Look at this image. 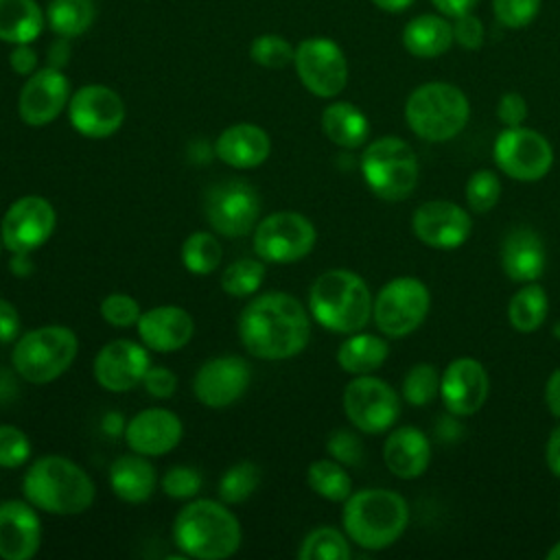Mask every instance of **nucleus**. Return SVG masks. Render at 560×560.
<instances>
[{"label":"nucleus","instance_id":"1","mask_svg":"<svg viewBox=\"0 0 560 560\" xmlns=\"http://www.w3.org/2000/svg\"><path fill=\"white\" fill-rule=\"evenodd\" d=\"M304 304L284 291H269L241 311L238 337L249 354L262 361H284L300 354L311 339Z\"/></svg>","mask_w":560,"mask_h":560},{"label":"nucleus","instance_id":"2","mask_svg":"<svg viewBox=\"0 0 560 560\" xmlns=\"http://www.w3.org/2000/svg\"><path fill=\"white\" fill-rule=\"evenodd\" d=\"M22 494L37 510L55 516H74L92 508L94 481L63 455L37 457L22 477Z\"/></svg>","mask_w":560,"mask_h":560},{"label":"nucleus","instance_id":"3","mask_svg":"<svg viewBox=\"0 0 560 560\" xmlns=\"http://www.w3.org/2000/svg\"><path fill=\"white\" fill-rule=\"evenodd\" d=\"M241 523L223 501L195 499L173 521V540L182 556L223 560L241 547Z\"/></svg>","mask_w":560,"mask_h":560},{"label":"nucleus","instance_id":"4","mask_svg":"<svg viewBox=\"0 0 560 560\" xmlns=\"http://www.w3.org/2000/svg\"><path fill=\"white\" fill-rule=\"evenodd\" d=\"M372 293L365 280L348 269H328L308 291V313L330 332H359L372 317Z\"/></svg>","mask_w":560,"mask_h":560},{"label":"nucleus","instance_id":"5","mask_svg":"<svg viewBox=\"0 0 560 560\" xmlns=\"http://www.w3.org/2000/svg\"><path fill=\"white\" fill-rule=\"evenodd\" d=\"M341 521L352 542L378 551L402 536L409 523V505L394 490L365 488L343 501Z\"/></svg>","mask_w":560,"mask_h":560},{"label":"nucleus","instance_id":"6","mask_svg":"<svg viewBox=\"0 0 560 560\" xmlns=\"http://www.w3.org/2000/svg\"><path fill=\"white\" fill-rule=\"evenodd\" d=\"M405 118L418 138L446 142L466 127L470 118V103L457 85L429 81L407 96Z\"/></svg>","mask_w":560,"mask_h":560},{"label":"nucleus","instance_id":"7","mask_svg":"<svg viewBox=\"0 0 560 560\" xmlns=\"http://www.w3.org/2000/svg\"><path fill=\"white\" fill-rule=\"evenodd\" d=\"M79 339L72 328L48 324L31 328L15 339L11 350L13 370L31 385H46L59 378L77 359Z\"/></svg>","mask_w":560,"mask_h":560},{"label":"nucleus","instance_id":"8","mask_svg":"<svg viewBox=\"0 0 560 560\" xmlns=\"http://www.w3.org/2000/svg\"><path fill=\"white\" fill-rule=\"evenodd\" d=\"M361 173L368 188L385 201L407 199L418 184V158L398 136L370 142L361 155Z\"/></svg>","mask_w":560,"mask_h":560},{"label":"nucleus","instance_id":"9","mask_svg":"<svg viewBox=\"0 0 560 560\" xmlns=\"http://www.w3.org/2000/svg\"><path fill=\"white\" fill-rule=\"evenodd\" d=\"M431 304L429 289L413 276H398L389 280L372 304V317L376 328L385 337H407L427 317Z\"/></svg>","mask_w":560,"mask_h":560},{"label":"nucleus","instance_id":"10","mask_svg":"<svg viewBox=\"0 0 560 560\" xmlns=\"http://www.w3.org/2000/svg\"><path fill=\"white\" fill-rule=\"evenodd\" d=\"M317 232L311 219L293 210L271 212L254 228V252L271 265H289L308 256L315 247Z\"/></svg>","mask_w":560,"mask_h":560},{"label":"nucleus","instance_id":"11","mask_svg":"<svg viewBox=\"0 0 560 560\" xmlns=\"http://www.w3.org/2000/svg\"><path fill=\"white\" fill-rule=\"evenodd\" d=\"M293 66L300 83L319 98L341 94L348 83V61L341 46L328 37H308L295 46Z\"/></svg>","mask_w":560,"mask_h":560},{"label":"nucleus","instance_id":"12","mask_svg":"<svg viewBox=\"0 0 560 560\" xmlns=\"http://www.w3.org/2000/svg\"><path fill=\"white\" fill-rule=\"evenodd\" d=\"M203 212L210 228L228 238L249 234L260 214V199L247 182L228 179L208 188Z\"/></svg>","mask_w":560,"mask_h":560},{"label":"nucleus","instance_id":"13","mask_svg":"<svg viewBox=\"0 0 560 560\" xmlns=\"http://www.w3.org/2000/svg\"><path fill=\"white\" fill-rule=\"evenodd\" d=\"M343 411L359 431L383 433L398 420L400 398L389 383L359 374L343 389Z\"/></svg>","mask_w":560,"mask_h":560},{"label":"nucleus","instance_id":"14","mask_svg":"<svg viewBox=\"0 0 560 560\" xmlns=\"http://www.w3.org/2000/svg\"><path fill=\"white\" fill-rule=\"evenodd\" d=\"M497 166L516 182L542 179L553 162L549 140L527 127H505L494 140Z\"/></svg>","mask_w":560,"mask_h":560},{"label":"nucleus","instance_id":"15","mask_svg":"<svg viewBox=\"0 0 560 560\" xmlns=\"http://www.w3.org/2000/svg\"><path fill=\"white\" fill-rule=\"evenodd\" d=\"M68 118L77 133L103 140L114 136L125 122V103L112 88L88 83L72 92L68 101Z\"/></svg>","mask_w":560,"mask_h":560},{"label":"nucleus","instance_id":"16","mask_svg":"<svg viewBox=\"0 0 560 560\" xmlns=\"http://www.w3.org/2000/svg\"><path fill=\"white\" fill-rule=\"evenodd\" d=\"M55 225L57 212L52 203L39 195H24L7 208L0 223V234L11 254H31L52 236Z\"/></svg>","mask_w":560,"mask_h":560},{"label":"nucleus","instance_id":"17","mask_svg":"<svg viewBox=\"0 0 560 560\" xmlns=\"http://www.w3.org/2000/svg\"><path fill=\"white\" fill-rule=\"evenodd\" d=\"M70 96V81L59 68H37L20 90V120L28 127H46L68 107Z\"/></svg>","mask_w":560,"mask_h":560},{"label":"nucleus","instance_id":"18","mask_svg":"<svg viewBox=\"0 0 560 560\" xmlns=\"http://www.w3.org/2000/svg\"><path fill=\"white\" fill-rule=\"evenodd\" d=\"M252 368L243 357L223 354L206 361L195 378L192 392L197 400L210 409H223L234 405L249 387Z\"/></svg>","mask_w":560,"mask_h":560},{"label":"nucleus","instance_id":"19","mask_svg":"<svg viewBox=\"0 0 560 560\" xmlns=\"http://www.w3.org/2000/svg\"><path fill=\"white\" fill-rule=\"evenodd\" d=\"M149 368L151 357L144 343L131 339H114L98 350L92 372L103 389L122 394L140 385Z\"/></svg>","mask_w":560,"mask_h":560},{"label":"nucleus","instance_id":"20","mask_svg":"<svg viewBox=\"0 0 560 560\" xmlns=\"http://www.w3.org/2000/svg\"><path fill=\"white\" fill-rule=\"evenodd\" d=\"M411 230L418 241L433 249H455L472 232L470 214L453 201H424L411 217Z\"/></svg>","mask_w":560,"mask_h":560},{"label":"nucleus","instance_id":"21","mask_svg":"<svg viewBox=\"0 0 560 560\" xmlns=\"http://www.w3.org/2000/svg\"><path fill=\"white\" fill-rule=\"evenodd\" d=\"M490 394L486 368L470 357L455 359L446 365L440 381V396L453 416L477 413Z\"/></svg>","mask_w":560,"mask_h":560},{"label":"nucleus","instance_id":"22","mask_svg":"<svg viewBox=\"0 0 560 560\" xmlns=\"http://www.w3.org/2000/svg\"><path fill=\"white\" fill-rule=\"evenodd\" d=\"M184 435L179 416L164 407H149L136 413L125 427V442L131 453L160 457L173 451Z\"/></svg>","mask_w":560,"mask_h":560},{"label":"nucleus","instance_id":"23","mask_svg":"<svg viewBox=\"0 0 560 560\" xmlns=\"http://www.w3.org/2000/svg\"><path fill=\"white\" fill-rule=\"evenodd\" d=\"M42 545V521L28 501L7 499L0 503V558L31 560Z\"/></svg>","mask_w":560,"mask_h":560},{"label":"nucleus","instance_id":"24","mask_svg":"<svg viewBox=\"0 0 560 560\" xmlns=\"http://www.w3.org/2000/svg\"><path fill=\"white\" fill-rule=\"evenodd\" d=\"M140 341L155 352H177L182 350L192 332H195V322L190 313L182 306L175 304H164V306H153L144 311L136 324Z\"/></svg>","mask_w":560,"mask_h":560},{"label":"nucleus","instance_id":"25","mask_svg":"<svg viewBox=\"0 0 560 560\" xmlns=\"http://www.w3.org/2000/svg\"><path fill=\"white\" fill-rule=\"evenodd\" d=\"M217 158L238 171L260 166L271 153L269 133L254 122H234L225 127L214 142Z\"/></svg>","mask_w":560,"mask_h":560},{"label":"nucleus","instance_id":"26","mask_svg":"<svg viewBox=\"0 0 560 560\" xmlns=\"http://www.w3.org/2000/svg\"><path fill=\"white\" fill-rule=\"evenodd\" d=\"M547 262L545 243L532 228H514L501 243V269L514 282H534Z\"/></svg>","mask_w":560,"mask_h":560},{"label":"nucleus","instance_id":"27","mask_svg":"<svg viewBox=\"0 0 560 560\" xmlns=\"http://www.w3.org/2000/svg\"><path fill=\"white\" fill-rule=\"evenodd\" d=\"M383 462L392 475L416 479L431 462V444L420 429L400 427L387 435L383 444Z\"/></svg>","mask_w":560,"mask_h":560},{"label":"nucleus","instance_id":"28","mask_svg":"<svg viewBox=\"0 0 560 560\" xmlns=\"http://www.w3.org/2000/svg\"><path fill=\"white\" fill-rule=\"evenodd\" d=\"M155 483L158 475L147 455H120L109 466V488L125 503L149 501L155 490Z\"/></svg>","mask_w":560,"mask_h":560},{"label":"nucleus","instance_id":"29","mask_svg":"<svg viewBox=\"0 0 560 560\" xmlns=\"http://www.w3.org/2000/svg\"><path fill=\"white\" fill-rule=\"evenodd\" d=\"M453 44V22H448L442 13H420L411 18L402 28L405 50L420 59L440 57Z\"/></svg>","mask_w":560,"mask_h":560},{"label":"nucleus","instance_id":"30","mask_svg":"<svg viewBox=\"0 0 560 560\" xmlns=\"http://www.w3.org/2000/svg\"><path fill=\"white\" fill-rule=\"evenodd\" d=\"M324 136L341 149H359L370 136L368 116L348 101H335L322 112Z\"/></svg>","mask_w":560,"mask_h":560},{"label":"nucleus","instance_id":"31","mask_svg":"<svg viewBox=\"0 0 560 560\" xmlns=\"http://www.w3.org/2000/svg\"><path fill=\"white\" fill-rule=\"evenodd\" d=\"M46 13L35 0H0V42L31 44L42 35Z\"/></svg>","mask_w":560,"mask_h":560},{"label":"nucleus","instance_id":"32","mask_svg":"<svg viewBox=\"0 0 560 560\" xmlns=\"http://www.w3.org/2000/svg\"><path fill=\"white\" fill-rule=\"evenodd\" d=\"M389 354V346L378 335L368 332H352L341 346L337 348V363L348 374H372L378 370Z\"/></svg>","mask_w":560,"mask_h":560},{"label":"nucleus","instance_id":"33","mask_svg":"<svg viewBox=\"0 0 560 560\" xmlns=\"http://www.w3.org/2000/svg\"><path fill=\"white\" fill-rule=\"evenodd\" d=\"M44 13L46 24L57 37L72 39L83 35L92 26L96 18V7L92 0H50Z\"/></svg>","mask_w":560,"mask_h":560},{"label":"nucleus","instance_id":"34","mask_svg":"<svg viewBox=\"0 0 560 560\" xmlns=\"http://www.w3.org/2000/svg\"><path fill=\"white\" fill-rule=\"evenodd\" d=\"M547 291L536 282H525L508 304V319L518 332H534L547 317Z\"/></svg>","mask_w":560,"mask_h":560},{"label":"nucleus","instance_id":"35","mask_svg":"<svg viewBox=\"0 0 560 560\" xmlns=\"http://www.w3.org/2000/svg\"><path fill=\"white\" fill-rule=\"evenodd\" d=\"M306 483L308 488L326 499V501H335L341 503L352 494V479L346 472L343 464L330 459H315L311 462L308 470H306Z\"/></svg>","mask_w":560,"mask_h":560},{"label":"nucleus","instance_id":"36","mask_svg":"<svg viewBox=\"0 0 560 560\" xmlns=\"http://www.w3.org/2000/svg\"><path fill=\"white\" fill-rule=\"evenodd\" d=\"M179 258H182V265L190 273L208 276V273L219 269L221 258H223V249H221V245H219L214 234H210V232H192L182 243Z\"/></svg>","mask_w":560,"mask_h":560},{"label":"nucleus","instance_id":"37","mask_svg":"<svg viewBox=\"0 0 560 560\" xmlns=\"http://www.w3.org/2000/svg\"><path fill=\"white\" fill-rule=\"evenodd\" d=\"M300 560H348L350 545L348 538L328 525L311 529L298 549Z\"/></svg>","mask_w":560,"mask_h":560},{"label":"nucleus","instance_id":"38","mask_svg":"<svg viewBox=\"0 0 560 560\" xmlns=\"http://www.w3.org/2000/svg\"><path fill=\"white\" fill-rule=\"evenodd\" d=\"M265 280V260L241 258L230 262L221 273V289L232 298L254 295Z\"/></svg>","mask_w":560,"mask_h":560},{"label":"nucleus","instance_id":"39","mask_svg":"<svg viewBox=\"0 0 560 560\" xmlns=\"http://www.w3.org/2000/svg\"><path fill=\"white\" fill-rule=\"evenodd\" d=\"M260 483V468L254 462L232 464L219 479V499L228 505L247 501Z\"/></svg>","mask_w":560,"mask_h":560},{"label":"nucleus","instance_id":"40","mask_svg":"<svg viewBox=\"0 0 560 560\" xmlns=\"http://www.w3.org/2000/svg\"><path fill=\"white\" fill-rule=\"evenodd\" d=\"M440 372L433 363H416L402 378V396L413 407L429 405L440 394Z\"/></svg>","mask_w":560,"mask_h":560},{"label":"nucleus","instance_id":"41","mask_svg":"<svg viewBox=\"0 0 560 560\" xmlns=\"http://www.w3.org/2000/svg\"><path fill=\"white\" fill-rule=\"evenodd\" d=\"M293 57H295V48L284 37H280L276 33L258 35L249 44V59L269 70H280V68L293 63Z\"/></svg>","mask_w":560,"mask_h":560},{"label":"nucleus","instance_id":"42","mask_svg":"<svg viewBox=\"0 0 560 560\" xmlns=\"http://www.w3.org/2000/svg\"><path fill=\"white\" fill-rule=\"evenodd\" d=\"M501 197V182L497 173L481 168L475 171L466 182V203L472 212L483 214L490 212Z\"/></svg>","mask_w":560,"mask_h":560},{"label":"nucleus","instance_id":"43","mask_svg":"<svg viewBox=\"0 0 560 560\" xmlns=\"http://www.w3.org/2000/svg\"><path fill=\"white\" fill-rule=\"evenodd\" d=\"M540 4L542 0H492V13L501 26L518 31L536 20Z\"/></svg>","mask_w":560,"mask_h":560},{"label":"nucleus","instance_id":"44","mask_svg":"<svg viewBox=\"0 0 560 560\" xmlns=\"http://www.w3.org/2000/svg\"><path fill=\"white\" fill-rule=\"evenodd\" d=\"M98 311H101V317L114 328H129V326L138 324V319L142 315L140 304L129 293H109V295H105L101 300Z\"/></svg>","mask_w":560,"mask_h":560},{"label":"nucleus","instance_id":"45","mask_svg":"<svg viewBox=\"0 0 560 560\" xmlns=\"http://www.w3.org/2000/svg\"><path fill=\"white\" fill-rule=\"evenodd\" d=\"M31 457L28 435L13 424H0V468H20Z\"/></svg>","mask_w":560,"mask_h":560},{"label":"nucleus","instance_id":"46","mask_svg":"<svg viewBox=\"0 0 560 560\" xmlns=\"http://www.w3.org/2000/svg\"><path fill=\"white\" fill-rule=\"evenodd\" d=\"M162 492L171 499H192L201 490V472L192 466H173L162 477Z\"/></svg>","mask_w":560,"mask_h":560},{"label":"nucleus","instance_id":"47","mask_svg":"<svg viewBox=\"0 0 560 560\" xmlns=\"http://www.w3.org/2000/svg\"><path fill=\"white\" fill-rule=\"evenodd\" d=\"M326 451L335 462H339L343 466H359L363 462V442L359 440L357 433H352L348 429L332 431L328 435Z\"/></svg>","mask_w":560,"mask_h":560},{"label":"nucleus","instance_id":"48","mask_svg":"<svg viewBox=\"0 0 560 560\" xmlns=\"http://www.w3.org/2000/svg\"><path fill=\"white\" fill-rule=\"evenodd\" d=\"M453 39L464 50H479L486 39L483 22L472 11L453 18Z\"/></svg>","mask_w":560,"mask_h":560},{"label":"nucleus","instance_id":"49","mask_svg":"<svg viewBox=\"0 0 560 560\" xmlns=\"http://www.w3.org/2000/svg\"><path fill=\"white\" fill-rule=\"evenodd\" d=\"M497 118L503 127H521L527 118V101L518 92L501 94L497 103Z\"/></svg>","mask_w":560,"mask_h":560},{"label":"nucleus","instance_id":"50","mask_svg":"<svg viewBox=\"0 0 560 560\" xmlns=\"http://www.w3.org/2000/svg\"><path fill=\"white\" fill-rule=\"evenodd\" d=\"M142 385H144L147 394H151L153 398H168L177 389V376L173 370H168L164 365H155V368L147 370Z\"/></svg>","mask_w":560,"mask_h":560},{"label":"nucleus","instance_id":"51","mask_svg":"<svg viewBox=\"0 0 560 560\" xmlns=\"http://www.w3.org/2000/svg\"><path fill=\"white\" fill-rule=\"evenodd\" d=\"M9 66L13 68L15 74L31 77L39 66V57L31 44H13L9 52Z\"/></svg>","mask_w":560,"mask_h":560},{"label":"nucleus","instance_id":"52","mask_svg":"<svg viewBox=\"0 0 560 560\" xmlns=\"http://www.w3.org/2000/svg\"><path fill=\"white\" fill-rule=\"evenodd\" d=\"M20 328H22V319L18 308L0 298V343H9L15 341L20 337Z\"/></svg>","mask_w":560,"mask_h":560},{"label":"nucleus","instance_id":"53","mask_svg":"<svg viewBox=\"0 0 560 560\" xmlns=\"http://www.w3.org/2000/svg\"><path fill=\"white\" fill-rule=\"evenodd\" d=\"M433 7L446 15V18H459L464 13H470L479 0H431Z\"/></svg>","mask_w":560,"mask_h":560},{"label":"nucleus","instance_id":"54","mask_svg":"<svg viewBox=\"0 0 560 560\" xmlns=\"http://www.w3.org/2000/svg\"><path fill=\"white\" fill-rule=\"evenodd\" d=\"M545 402H547V409L551 411V416L560 418V368L553 370L551 376L547 378Z\"/></svg>","mask_w":560,"mask_h":560},{"label":"nucleus","instance_id":"55","mask_svg":"<svg viewBox=\"0 0 560 560\" xmlns=\"http://www.w3.org/2000/svg\"><path fill=\"white\" fill-rule=\"evenodd\" d=\"M545 457H547L549 470H551L556 477H560V424L551 431V435H549V440H547Z\"/></svg>","mask_w":560,"mask_h":560},{"label":"nucleus","instance_id":"56","mask_svg":"<svg viewBox=\"0 0 560 560\" xmlns=\"http://www.w3.org/2000/svg\"><path fill=\"white\" fill-rule=\"evenodd\" d=\"M68 59H70V44L66 37H59L57 42H52V46L48 50V61H50L48 66L61 70L68 63Z\"/></svg>","mask_w":560,"mask_h":560},{"label":"nucleus","instance_id":"57","mask_svg":"<svg viewBox=\"0 0 560 560\" xmlns=\"http://www.w3.org/2000/svg\"><path fill=\"white\" fill-rule=\"evenodd\" d=\"M9 269H11V273H13V276H18V278L28 276V273L33 271L31 254H26V252H15V254H13V258H11V262H9Z\"/></svg>","mask_w":560,"mask_h":560},{"label":"nucleus","instance_id":"58","mask_svg":"<svg viewBox=\"0 0 560 560\" xmlns=\"http://www.w3.org/2000/svg\"><path fill=\"white\" fill-rule=\"evenodd\" d=\"M370 2L387 13H400L413 4V0H370Z\"/></svg>","mask_w":560,"mask_h":560},{"label":"nucleus","instance_id":"59","mask_svg":"<svg viewBox=\"0 0 560 560\" xmlns=\"http://www.w3.org/2000/svg\"><path fill=\"white\" fill-rule=\"evenodd\" d=\"M547 558H549V560H560V540L547 551Z\"/></svg>","mask_w":560,"mask_h":560},{"label":"nucleus","instance_id":"60","mask_svg":"<svg viewBox=\"0 0 560 560\" xmlns=\"http://www.w3.org/2000/svg\"><path fill=\"white\" fill-rule=\"evenodd\" d=\"M553 337L560 339V322H556V326H553Z\"/></svg>","mask_w":560,"mask_h":560},{"label":"nucleus","instance_id":"61","mask_svg":"<svg viewBox=\"0 0 560 560\" xmlns=\"http://www.w3.org/2000/svg\"><path fill=\"white\" fill-rule=\"evenodd\" d=\"M2 247H4V243H2V234H0V254H2Z\"/></svg>","mask_w":560,"mask_h":560}]
</instances>
